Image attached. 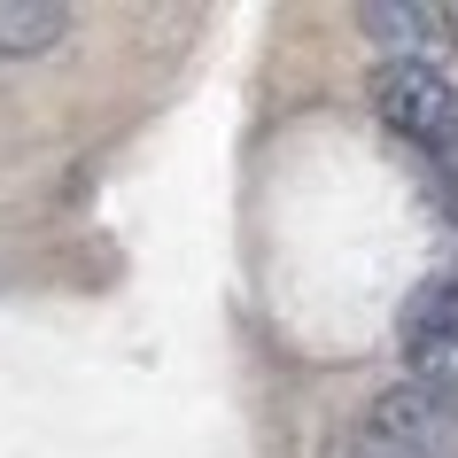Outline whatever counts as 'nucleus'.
<instances>
[{
    "mask_svg": "<svg viewBox=\"0 0 458 458\" xmlns=\"http://www.w3.org/2000/svg\"><path fill=\"white\" fill-rule=\"evenodd\" d=\"M373 109H381L388 132H404L411 148H428V156H443L458 171V94L435 63H396L388 55L373 71Z\"/></svg>",
    "mask_w": 458,
    "mask_h": 458,
    "instance_id": "f257e3e1",
    "label": "nucleus"
},
{
    "mask_svg": "<svg viewBox=\"0 0 458 458\" xmlns=\"http://www.w3.org/2000/svg\"><path fill=\"white\" fill-rule=\"evenodd\" d=\"M396 350H404L411 381L420 388H458V280L451 272H435L420 288L404 295V311H396Z\"/></svg>",
    "mask_w": 458,
    "mask_h": 458,
    "instance_id": "f03ea898",
    "label": "nucleus"
},
{
    "mask_svg": "<svg viewBox=\"0 0 458 458\" xmlns=\"http://www.w3.org/2000/svg\"><path fill=\"white\" fill-rule=\"evenodd\" d=\"M365 435H381V443H396V451H411V458H458V404L443 388L396 381V388L373 396Z\"/></svg>",
    "mask_w": 458,
    "mask_h": 458,
    "instance_id": "7ed1b4c3",
    "label": "nucleus"
},
{
    "mask_svg": "<svg viewBox=\"0 0 458 458\" xmlns=\"http://www.w3.org/2000/svg\"><path fill=\"white\" fill-rule=\"evenodd\" d=\"M358 31H373L381 47H396V63H420L428 47H443L451 16L428 8V0H365V8H358Z\"/></svg>",
    "mask_w": 458,
    "mask_h": 458,
    "instance_id": "20e7f679",
    "label": "nucleus"
},
{
    "mask_svg": "<svg viewBox=\"0 0 458 458\" xmlns=\"http://www.w3.org/2000/svg\"><path fill=\"white\" fill-rule=\"evenodd\" d=\"M71 31V8L55 0H0V55H39Z\"/></svg>",
    "mask_w": 458,
    "mask_h": 458,
    "instance_id": "39448f33",
    "label": "nucleus"
},
{
    "mask_svg": "<svg viewBox=\"0 0 458 458\" xmlns=\"http://www.w3.org/2000/svg\"><path fill=\"white\" fill-rule=\"evenodd\" d=\"M350 458H411V451H396V443H381V435H358V451Z\"/></svg>",
    "mask_w": 458,
    "mask_h": 458,
    "instance_id": "423d86ee",
    "label": "nucleus"
}]
</instances>
